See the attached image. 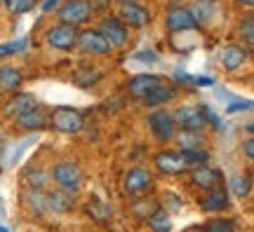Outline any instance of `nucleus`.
Wrapping results in <instances>:
<instances>
[{
  "label": "nucleus",
  "instance_id": "obj_1",
  "mask_svg": "<svg viewBox=\"0 0 254 232\" xmlns=\"http://www.w3.org/2000/svg\"><path fill=\"white\" fill-rule=\"evenodd\" d=\"M50 183H55V187L68 192V195H80L82 186H85V171L75 160H59L55 162L50 169Z\"/></svg>",
  "mask_w": 254,
  "mask_h": 232
},
{
  "label": "nucleus",
  "instance_id": "obj_2",
  "mask_svg": "<svg viewBox=\"0 0 254 232\" xmlns=\"http://www.w3.org/2000/svg\"><path fill=\"white\" fill-rule=\"evenodd\" d=\"M97 28L101 31V36L104 40L109 43L111 52L118 54V52H125L127 47H129V40H132V28L125 26V21L118 17V14H101L97 17Z\"/></svg>",
  "mask_w": 254,
  "mask_h": 232
},
{
  "label": "nucleus",
  "instance_id": "obj_3",
  "mask_svg": "<svg viewBox=\"0 0 254 232\" xmlns=\"http://www.w3.org/2000/svg\"><path fill=\"white\" fill-rule=\"evenodd\" d=\"M144 125H146V132L151 134L158 145H170L177 136V125H174V117H172V110L167 108H151L144 117Z\"/></svg>",
  "mask_w": 254,
  "mask_h": 232
},
{
  "label": "nucleus",
  "instance_id": "obj_4",
  "mask_svg": "<svg viewBox=\"0 0 254 232\" xmlns=\"http://www.w3.org/2000/svg\"><path fill=\"white\" fill-rule=\"evenodd\" d=\"M163 26L167 36H182V33H195L200 31L198 19L193 17V9L186 2H174L165 9Z\"/></svg>",
  "mask_w": 254,
  "mask_h": 232
},
{
  "label": "nucleus",
  "instance_id": "obj_5",
  "mask_svg": "<svg viewBox=\"0 0 254 232\" xmlns=\"http://www.w3.org/2000/svg\"><path fill=\"white\" fill-rule=\"evenodd\" d=\"M153 187H155V171L144 167V164H134V167L125 169L123 179H120V192L125 197L153 192Z\"/></svg>",
  "mask_w": 254,
  "mask_h": 232
},
{
  "label": "nucleus",
  "instance_id": "obj_6",
  "mask_svg": "<svg viewBox=\"0 0 254 232\" xmlns=\"http://www.w3.org/2000/svg\"><path fill=\"white\" fill-rule=\"evenodd\" d=\"M75 43H78V28L55 21L43 31V45L52 52L59 54H71L75 52Z\"/></svg>",
  "mask_w": 254,
  "mask_h": 232
},
{
  "label": "nucleus",
  "instance_id": "obj_7",
  "mask_svg": "<svg viewBox=\"0 0 254 232\" xmlns=\"http://www.w3.org/2000/svg\"><path fill=\"white\" fill-rule=\"evenodd\" d=\"M75 52H80L82 56H90V59H106L111 56V47L104 40L101 31L97 26H82L78 28V43H75Z\"/></svg>",
  "mask_w": 254,
  "mask_h": 232
},
{
  "label": "nucleus",
  "instance_id": "obj_8",
  "mask_svg": "<svg viewBox=\"0 0 254 232\" xmlns=\"http://www.w3.org/2000/svg\"><path fill=\"white\" fill-rule=\"evenodd\" d=\"M153 171L160 176H167V179H182L189 171V167H186L179 148L160 145V150L153 152Z\"/></svg>",
  "mask_w": 254,
  "mask_h": 232
},
{
  "label": "nucleus",
  "instance_id": "obj_9",
  "mask_svg": "<svg viewBox=\"0 0 254 232\" xmlns=\"http://www.w3.org/2000/svg\"><path fill=\"white\" fill-rule=\"evenodd\" d=\"M52 14L57 17V21L75 26V28L87 26V24H92V19H94L87 0H62Z\"/></svg>",
  "mask_w": 254,
  "mask_h": 232
},
{
  "label": "nucleus",
  "instance_id": "obj_10",
  "mask_svg": "<svg viewBox=\"0 0 254 232\" xmlns=\"http://www.w3.org/2000/svg\"><path fill=\"white\" fill-rule=\"evenodd\" d=\"M50 127L59 134H80L85 129V115L73 106H55L50 110Z\"/></svg>",
  "mask_w": 254,
  "mask_h": 232
},
{
  "label": "nucleus",
  "instance_id": "obj_11",
  "mask_svg": "<svg viewBox=\"0 0 254 232\" xmlns=\"http://www.w3.org/2000/svg\"><path fill=\"white\" fill-rule=\"evenodd\" d=\"M207 106H193V103H186V106H177L172 110L174 125L182 132H207L209 122H207Z\"/></svg>",
  "mask_w": 254,
  "mask_h": 232
},
{
  "label": "nucleus",
  "instance_id": "obj_12",
  "mask_svg": "<svg viewBox=\"0 0 254 232\" xmlns=\"http://www.w3.org/2000/svg\"><path fill=\"white\" fill-rule=\"evenodd\" d=\"M186 176V183L189 187L198 190V192H205L209 187H217V186H224V171L212 167L209 162L205 164H195V167H189V171L184 174Z\"/></svg>",
  "mask_w": 254,
  "mask_h": 232
},
{
  "label": "nucleus",
  "instance_id": "obj_13",
  "mask_svg": "<svg viewBox=\"0 0 254 232\" xmlns=\"http://www.w3.org/2000/svg\"><path fill=\"white\" fill-rule=\"evenodd\" d=\"M250 54H252V49L245 47L243 43H238V40L236 43H228V45H224L217 54L219 68H221L224 73L236 75V73H240L247 63H250Z\"/></svg>",
  "mask_w": 254,
  "mask_h": 232
},
{
  "label": "nucleus",
  "instance_id": "obj_14",
  "mask_svg": "<svg viewBox=\"0 0 254 232\" xmlns=\"http://www.w3.org/2000/svg\"><path fill=\"white\" fill-rule=\"evenodd\" d=\"M125 26H129L132 31H144V28L151 26L153 21V12L148 5H144L141 0H129V2H118V9H116Z\"/></svg>",
  "mask_w": 254,
  "mask_h": 232
},
{
  "label": "nucleus",
  "instance_id": "obj_15",
  "mask_svg": "<svg viewBox=\"0 0 254 232\" xmlns=\"http://www.w3.org/2000/svg\"><path fill=\"white\" fill-rule=\"evenodd\" d=\"M179 96H182V87L172 80H163L160 85H155L153 90L141 98V106H144L146 110H151V108H167Z\"/></svg>",
  "mask_w": 254,
  "mask_h": 232
},
{
  "label": "nucleus",
  "instance_id": "obj_16",
  "mask_svg": "<svg viewBox=\"0 0 254 232\" xmlns=\"http://www.w3.org/2000/svg\"><path fill=\"white\" fill-rule=\"evenodd\" d=\"M231 195H228L226 186H217V187H209L205 192H200L198 197V209L205 211V214H224L231 209Z\"/></svg>",
  "mask_w": 254,
  "mask_h": 232
},
{
  "label": "nucleus",
  "instance_id": "obj_17",
  "mask_svg": "<svg viewBox=\"0 0 254 232\" xmlns=\"http://www.w3.org/2000/svg\"><path fill=\"white\" fill-rule=\"evenodd\" d=\"M14 127H17L19 132H24V134H36V132H43L50 127V110H45V106H33L28 108L26 113H21L17 115L14 120Z\"/></svg>",
  "mask_w": 254,
  "mask_h": 232
},
{
  "label": "nucleus",
  "instance_id": "obj_18",
  "mask_svg": "<svg viewBox=\"0 0 254 232\" xmlns=\"http://www.w3.org/2000/svg\"><path fill=\"white\" fill-rule=\"evenodd\" d=\"M163 80H167V78H165V75H158V73H136L132 78H127L125 94L129 98H134V101H141L155 85H160Z\"/></svg>",
  "mask_w": 254,
  "mask_h": 232
},
{
  "label": "nucleus",
  "instance_id": "obj_19",
  "mask_svg": "<svg viewBox=\"0 0 254 232\" xmlns=\"http://www.w3.org/2000/svg\"><path fill=\"white\" fill-rule=\"evenodd\" d=\"M40 101L36 98V94H31V92H12L9 94V98L2 103V115L7 117V120H14L17 115H21V113H26L28 108L38 106Z\"/></svg>",
  "mask_w": 254,
  "mask_h": 232
},
{
  "label": "nucleus",
  "instance_id": "obj_20",
  "mask_svg": "<svg viewBox=\"0 0 254 232\" xmlns=\"http://www.w3.org/2000/svg\"><path fill=\"white\" fill-rule=\"evenodd\" d=\"M45 209L47 214L55 216H68L75 209V195H68L59 187L55 190H45Z\"/></svg>",
  "mask_w": 254,
  "mask_h": 232
},
{
  "label": "nucleus",
  "instance_id": "obj_21",
  "mask_svg": "<svg viewBox=\"0 0 254 232\" xmlns=\"http://www.w3.org/2000/svg\"><path fill=\"white\" fill-rule=\"evenodd\" d=\"M104 78H106V71L101 68L99 63H82L71 75V82L75 87H80V90H92V87H97Z\"/></svg>",
  "mask_w": 254,
  "mask_h": 232
},
{
  "label": "nucleus",
  "instance_id": "obj_22",
  "mask_svg": "<svg viewBox=\"0 0 254 232\" xmlns=\"http://www.w3.org/2000/svg\"><path fill=\"white\" fill-rule=\"evenodd\" d=\"M24 85H26V73L21 71L19 66L0 63V92H2V94L19 92Z\"/></svg>",
  "mask_w": 254,
  "mask_h": 232
},
{
  "label": "nucleus",
  "instance_id": "obj_23",
  "mask_svg": "<svg viewBox=\"0 0 254 232\" xmlns=\"http://www.w3.org/2000/svg\"><path fill=\"white\" fill-rule=\"evenodd\" d=\"M158 204H160V202H158V197L151 195V192H144V195L129 197V216L134 218L136 223H144L146 216L151 214V211H153Z\"/></svg>",
  "mask_w": 254,
  "mask_h": 232
},
{
  "label": "nucleus",
  "instance_id": "obj_24",
  "mask_svg": "<svg viewBox=\"0 0 254 232\" xmlns=\"http://www.w3.org/2000/svg\"><path fill=\"white\" fill-rule=\"evenodd\" d=\"M228 190L231 199H238V202H245L252 195V174H236L224 183Z\"/></svg>",
  "mask_w": 254,
  "mask_h": 232
},
{
  "label": "nucleus",
  "instance_id": "obj_25",
  "mask_svg": "<svg viewBox=\"0 0 254 232\" xmlns=\"http://www.w3.org/2000/svg\"><path fill=\"white\" fill-rule=\"evenodd\" d=\"M243 228V223L233 218V216H217L205 221L202 225H193V230H212V232H236Z\"/></svg>",
  "mask_w": 254,
  "mask_h": 232
},
{
  "label": "nucleus",
  "instance_id": "obj_26",
  "mask_svg": "<svg viewBox=\"0 0 254 232\" xmlns=\"http://www.w3.org/2000/svg\"><path fill=\"white\" fill-rule=\"evenodd\" d=\"M190 9H193V17L198 19L200 28H202L212 24V19L219 14V0H193Z\"/></svg>",
  "mask_w": 254,
  "mask_h": 232
},
{
  "label": "nucleus",
  "instance_id": "obj_27",
  "mask_svg": "<svg viewBox=\"0 0 254 232\" xmlns=\"http://www.w3.org/2000/svg\"><path fill=\"white\" fill-rule=\"evenodd\" d=\"M179 150H195V148H207V136L205 132H177L174 141Z\"/></svg>",
  "mask_w": 254,
  "mask_h": 232
},
{
  "label": "nucleus",
  "instance_id": "obj_28",
  "mask_svg": "<svg viewBox=\"0 0 254 232\" xmlns=\"http://www.w3.org/2000/svg\"><path fill=\"white\" fill-rule=\"evenodd\" d=\"M24 206L28 209V214L33 216V218H43V216L47 214L45 190H33V187H28L26 192H24Z\"/></svg>",
  "mask_w": 254,
  "mask_h": 232
},
{
  "label": "nucleus",
  "instance_id": "obj_29",
  "mask_svg": "<svg viewBox=\"0 0 254 232\" xmlns=\"http://www.w3.org/2000/svg\"><path fill=\"white\" fill-rule=\"evenodd\" d=\"M236 40L238 43H243L245 47H250V49H254V17L252 12H247L245 17H240L236 21Z\"/></svg>",
  "mask_w": 254,
  "mask_h": 232
},
{
  "label": "nucleus",
  "instance_id": "obj_30",
  "mask_svg": "<svg viewBox=\"0 0 254 232\" xmlns=\"http://www.w3.org/2000/svg\"><path fill=\"white\" fill-rule=\"evenodd\" d=\"M144 225L148 228V230H155V232H167V230H172V221H170V214H167V211H165L160 204H158L153 211H151V214L146 216Z\"/></svg>",
  "mask_w": 254,
  "mask_h": 232
},
{
  "label": "nucleus",
  "instance_id": "obj_31",
  "mask_svg": "<svg viewBox=\"0 0 254 232\" xmlns=\"http://www.w3.org/2000/svg\"><path fill=\"white\" fill-rule=\"evenodd\" d=\"M24 183H26V187H33V190H47V186H50V174H47V169H43V167H28L26 171H24Z\"/></svg>",
  "mask_w": 254,
  "mask_h": 232
},
{
  "label": "nucleus",
  "instance_id": "obj_32",
  "mask_svg": "<svg viewBox=\"0 0 254 232\" xmlns=\"http://www.w3.org/2000/svg\"><path fill=\"white\" fill-rule=\"evenodd\" d=\"M2 7L7 9V14H12V17H24V14L38 7V0H2Z\"/></svg>",
  "mask_w": 254,
  "mask_h": 232
},
{
  "label": "nucleus",
  "instance_id": "obj_33",
  "mask_svg": "<svg viewBox=\"0 0 254 232\" xmlns=\"http://www.w3.org/2000/svg\"><path fill=\"white\" fill-rule=\"evenodd\" d=\"M158 202H160V206H163V209L170 216H172V214H179L184 206H186V199H184L179 192H174V190H167V192H163V197H160Z\"/></svg>",
  "mask_w": 254,
  "mask_h": 232
},
{
  "label": "nucleus",
  "instance_id": "obj_34",
  "mask_svg": "<svg viewBox=\"0 0 254 232\" xmlns=\"http://www.w3.org/2000/svg\"><path fill=\"white\" fill-rule=\"evenodd\" d=\"M182 157L186 167H195V164H205L212 160V152L207 148H195V150H182Z\"/></svg>",
  "mask_w": 254,
  "mask_h": 232
},
{
  "label": "nucleus",
  "instance_id": "obj_35",
  "mask_svg": "<svg viewBox=\"0 0 254 232\" xmlns=\"http://www.w3.org/2000/svg\"><path fill=\"white\" fill-rule=\"evenodd\" d=\"M28 40L26 38H21V40H17V43H7V45L0 47V59H5V56H14V54H21L24 49H26Z\"/></svg>",
  "mask_w": 254,
  "mask_h": 232
},
{
  "label": "nucleus",
  "instance_id": "obj_36",
  "mask_svg": "<svg viewBox=\"0 0 254 232\" xmlns=\"http://www.w3.org/2000/svg\"><path fill=\"white\" fill-rule=\"evenodd\" d=\"M92 7V14L94 17H101V14H109V12H113V0H87Z\"/></svg>",
  "mask_w": 254,
  "mask_h": 232
},
{
  "label": "nucleus",
  "instance_id": "obj_37",
  "mask_svg": "<svg viewBox=\"0 0 254 232\" xmlns=\"http://www.w3.org/2000/svg\"><path fill=\"white\" fill-rule=\"evenodd\" d=\"M240 155H243V160H245L247 164L254 162V136H247L245 141L240 143Z\"/></svg>",
  "mask_w": 254,
  "mask_h": 232
},
{
  "label": "nucleus",
  "instance_id": "obj_38",
  "mask_svg": "<svg viewBox=\"0 0 254 232\" xmlns=\"http://www.w3.org/2000/svg\"><path fill=\"white\" fill-rule=\"evenodd\" d=\"M134 61H144V63H158L160 61V54L153 52V49H139V52L132 54Z\"/></svg>",
  "mask_w": 254,
  "mask_h": 232
},
{
  "label": "nucleus",
  "instance_id": "obj_39",
  "mask_svg": "<svg viewBox=\"0 0 254 232\" xmlns=\"http://www.w3.org/2000/svg\"><path fill=\"white\" fill-rule=\"evenodd\" d=\"M193 78L195 75H190V73H186V71H174V75H172V82H177L179 87H193Z\"/></svg>",
  "mask_w": 254,
  "mask_h": 232
},
{
  "label": "nucleus",
  "instance_id": "obj_40",
  "mask_svg": "<svg viewBox=\"0 0 254 232\" xmlns=\"http://www.w3.org/2000/svg\"><path fill=\"white\" fill-rule=\"evenodd\" d=\"M243 110H252V101L245 98V101H233L226 106V113H243Z\"/></svg>",
  "mask_w": 254,
  "mask_h": 232
},
{
  "label": "nucleus",
  "instance_id": "obj_41",
  "mask_svg": "<svg viewBox=\"0 0 254 232\" xmlns=\"http://www.w3.org/2000/svg\"><path fill=\"white\" fill-rule=\"evenodd\" d=\"M193 87H214V78L212 75H195L193 78Z\"/></svg>",
  "mask_w": 254,
  "mask_h": 232
},
{
  "label": "nucleus",
  "instance_id": "obj_42",
  "mask_svg": "<svg viewBox=\"0 0 254 232\" xmlns=\"http://www.w3.org/2000/svg\"><path fill=\"white\" fill-rule=\"evenodd\" d=\"M59 2H62V0H43V2H40V12H43V14H52Z\"/></svg>",
  "mask_w": 254,
  "mask_h": 232
},
{
  "label": "nucleus",
  "instance_id": "obj_43",
  "mask_svg": "<svg viewBox=\"0 0 254 232\" xmlns=\"http://www.w3.org/2000/svg\"><path fill=\"white\" fill-rule=\"evenodd\" d=\"M236 5H240V7H245V9H252L254 0H236Z\"/></svg>",
  "mask_w": 254,
  "mask_h": 232
},
{
  "label": "nucleus",
  "instance_id": "obj_44",
  "mask_svg": "<svg viewBox=\"0 0 254 232\" xmlns=\"http://www.w3.org/2000/svg\"><path fill=\"white\" fill-rule=\"evenodd\" d=\"M245 134H247V136L254 134V122H252V120H250V122H245Z\"/></svg>",
  "mask_w": 254,
  "mask_h": 232
},
{
  "label": "nucleus",
  "instance_id": "obj_45",
  "mask_svg": "<svg viewBox=\"0 0 254 232\" xmlns=\"http://www.w3.org/2000/svg\"><path fill=\"white\" fill-rule=\"evenodd\" d=\"M0 232H7V225H0Z\"/></svg>",
  "mask_w": 254,
  "mask_h": 232
},
{
  "label": "nucleus",
  "instance_id": "obj_46",
  "mask_svg": "<svg viewBox=\"0 0 254 232\" xmlns=\"http://www.w3.org/2000/svg\"><path fill=\"white\" fill-rule=\"evenodd\" d=\"M113 2H129V0H113Z\"/></svg>",
  "mask_w": 254,
  "mask_h": 232
},
{
  "label": "nucleus",
  "instance_id": "obj_47",
  "mask_svg": "<svg viewBox=\"0 0 254 232\" xmlns=\"http://www.w3.org/2000/svg\"><path fill=\"white\" fill-rule=\"evenodd\" d=\"M0 7H2V0H0Z\"/></svg>",
  "mask_w": 254,
  "mask_h": 232
}]
</instances>
